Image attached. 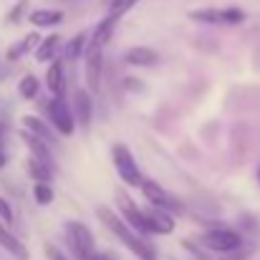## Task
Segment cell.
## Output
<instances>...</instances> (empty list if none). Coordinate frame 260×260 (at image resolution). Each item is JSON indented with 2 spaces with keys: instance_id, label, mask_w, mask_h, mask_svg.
<instances>
[{
  "instance_id": "14",
  "label": "cell",
  "mask_w": 260,
  "mask_h": 260,
  "mask_svg": "<svg viewBox=\"0 0 260 260\" xmlns=\"http://www.w3.org/2000/svg\"><path fill=\"white\" fill-rule=\"evenodd\" d=\"M38 33H28L25 38H20V41H15L10 48H8V53H5V58L10 61V63H15V61H20L25 53H30L36 46H38Z\"/></svg>"
},
{
  "instance_id": "19",
  "label": "cell",
  "mask_w": 260,
  "mask_h": 260,
  "mask_svg": "<svg viewBox=\"0 0 260 260\" xmlns=\"http://www.w3.org/2000/svg\"><path fill=\"white\" fill-rule=\"evenodd\" d=\"M86 46H88V36H86V33H76V36H74V38L66 43V48H63L66 61H76L79 56H84Z\"/></svg>"
},
{
  "instance_id": "16",
  "label": "cell",
  "mask_w": 260,
  "mask_h": 260,
  "mask_svg": "<svg viewBox=\"0 0 260 260\" xmlns=\"http://www.w3.org/2000/svg\"><path fill=\"white\" fill-rule=\"evenodd\" d=\"M46 86H48V91L53 96L63 91V61L61 58H53L51 61V66L46 71Z\"/></svg>"
},
{
  "instance_id": "15",
  "label": "cell",
  "mask_w": 260,
  "mask_h": 260,
  "mask_svg": "<svg viewBox=\"0 0 260 260\" xmlns=\"http://www.w3.org/2000/svg\"><path fill=\"white\" fill-rule=\"evenodd\" d=\"M28 20H30V25H36V28H53V25H58V23L63 20V13H61V10L41 8V10H33V13L28 15Z\"/></svg>"
},
{
  "instance_id": "9",
  "label": "cell",
  "mask_w": 260,
  "mask_h": 260,
  "mask_svg": "<svg viewBox=\"0 0 260 260\" xmlns=\"http://www.w3.org/2000/svg\"><path fill=\"white\" fill-rule=\"evenodd\" d=\"M142 192H144L147 202H152V205L167 207V210H172V212L179 210V202L174 200L167 189H162V187H159L157 182H152V179H144V182H142Z\"/></svg>"
},
{
  "instance_id": "26",
  "label": "cell",
  "mask_w": 260,
  "mask_h": 260,
  "mask_svg": "<svg viewBox=\"0 0 260 260\" xmlns=\"http://www.w3.org/2000/svg\"><path fill=\"white\" fill-rule=\"evenodd\" d=\"M25 8H28V0H18V3L13 5V10L8 13V18H5V20H8V23H18V20L23 18Z\"/></svg>"
},
{
  "instance_id": "22",
  "label": "cell",
  "mask_w": 260,
  "mask_h": 260,
  "mask_svg": "<svg viewBox=\"0 0 260 260\" xmlns=\"http://www.w3.org/2000/svg\"><path fill=\"white\" fill-rule=\"evenodd\" d=\"M189 18H192V20H200V23H212V25H217V23H222V10H217V8L192 10Z\"/></svg>"
},
{
  "instance_id": "17",
  "label": "cell",
  "mask_w": 260,
  "mask_h": 260,
  "mask_svg": "<svg viewBox=\"0 0 260 260\" xmlns=\"http://www.w3.org/2000/svg\"><path fill=\"white\" fill-rule=\"evenodd\" d=\"M20 124L25 126V129H30L33 134H38V137H43L46 142H51V144H56V137H53V132H51V126L43 121V119H38V116H23L20 119Z\"/></svg>"
},
{
  "instance_id": "24",
  "label": "cell",
  "mask_w": 260,
  "mask_h": 260,
  "mask_svg": "<svg viewBox=\"0 0 260 260\" xmlns=\"http://www.w3.org/2000/svg\"><path fill=\"white\" fill-rule=\"evenodd\" d=\"M139 0H109V15L114 18H121L126 10H132Z\"/></svg>"
},
{
  "instance_id": "7",
  "label": "cell",
  "mask_w": 260,
  "mask_h": 260,
  "mask_svg": "<svg viewBox=\"0 0 260 260\" xmlns=\"http://www.w3.org/2000/svg\"><path fill=\"white\" fill-rule=\"evenodd\" d=\"M116 205H119V212H121V217L139 233V235H152V228H149V222H147V217H144V207H139L129 194H124V192H119L116 194Z\"/></svg>"
},
{
  "instance_id": "1",
  "label": "cell",
  "mask_w": 260,
  "mask_h": 260,
  "mask_svg": "<svg viewBox=\"0 0 260 260\" xmlns=\"http://www.w3.org/2000/svg\"><path fill=\"white\" fill-rule=\"evenodd\" d=\"M99 217H101V222L111 230V235H116V240H119L121 245H126L129 253H134L139 260H157V250H154V248L144 240V235H139L121 215L111 212L109 207H99Z\"/></svg>"
},
{
  "instance_id": "32",
  "label": "cell",
  "mask_w": 260,
  "mask_h": 260,
  "mask_svg": "<svg viewBox=\"0 0 260 260\" xmlns=\"http://www.w3.org/2000/svg\"><path fill=\"white\" fill-rule=\"evenodd\" d=\"M5 76H8V71H5V69H0V81H3Z\"/></svg>"
},
{
  "instance_id": "31",
  "label": "cell",
  "mask_w": 260,
  "mask_h": 260,
  "mask_svg": "<svg viewBox=\"0 0 260 260\" xmlns=\"http://www.w3.org/2000/svg\"><path fill=\"white\" fill-rule=\"evenodd\" d=\"M96 260H114V258H111V255H101V253H99V255H96Z\"/></svg>"
},
{
  "instance_id": "25",
  "label": "cell",
  "mask_w": 260,
  "mask_h": 260,
  "mask_svg": "<svg viewBox=\"0 0 260 260\" xmlns=\"http://www.w3.org/2000/svg\"><path fill=\"white\" fill-rule=\"evenodd\" d=\"M245 20V13L240 8H222V25H238Z\"/></svg>"
},
{
  "instance_id": "13",
  "label": "cell",
  "mask_w": 260,
  "mask_h": 260,
  "mask_svg": "<svg viewBox=\"0 0 260 260\" xmlns=\"http://www.w3.org/2000/svg\"><path fill=\"white\" fill-rule=\"evenodd\" d=\"M74 114L79 119V124L88 129L91 126V114H93V101H91V91L86 88H79L74 93Z\"/></svg>"
},
{
  "instance_id": "3",
  "label": "cell",
  "mask_w": 260,
  "mask_h": 260,
  "mask_svg": "<svg viewBox=\"0 0 260 260\" xmlns=\"http://www.w3.org/2000/svg\"><path fill=\"white\" fill-rule=\"evenodd\" d=\"M46 114H48V119H51V124L56 126L58 134L74 137V132H76V114H74V109L66 104V99H63L61 93H56V96L48 101Z\"/></svg>"
},
{
  "instance_id": "5",
  "label": "cell",
  "mask_w": 260,
  "mask_h": 260,
  "mask_svg": "<svg viewBox=\"0 0 260 260\" xmlns=\"http://www.w3.org/2000/svg\"><path fill=\"white\" fill-rule=\"evenodd\" d=\"M111 159H114V167H116L119 177L129 187H142L144 179H142V172H139V167H137V162L132 157V149L126 144H114L111 147Z\"/></svg>"
},
{
  "instance_id": "2",
  "label": "cell",
  "mask_w": 260,
  "mask_h": 260,
  "mask_svg": "<svg viewBox=\"0 0 260 260\" xmlns=\"http://www.w3.org/2000/svg\"><path fill=\"white\" fill-rule=\"evenodd\" d=\"M66 230V240H69V248L71 253L76 255V260H96V240H93V233L88 230L84 222L79 220H69L63 225Z\"/></svg>"
},
{
  "instance_id": "20",
  "label": "cell",
  "mask_w": 260,
  "mask_h": 260,
  "mask_svg": "<svg viewBox=\"0 0 260 260\" xmlns=\"http://www.w3.org/2000/svg\"><path fill=\"white\" fill-rule=\"evenodd\" d=\"M58 43H61V38H58V36H48L43 43H38L36 61H41V63L53 61V58H56V53H58Z\"/></svg>"
},
{
  "instance_id": "23",
  "label": "cell",
  "mask_w": 260,
  "mask_h": 260,
  "mask_svg": "<svg viewBox=\"0 0 260 260\" xmlns=\"http://www.w3.org/2000/svg\"><path fill=\"white\" fill-rule=\"evenodd\" d=\"M53 187H51V182H36L33 184V200L38 202V205H51L53 202Z\"/></svg>"
},
{
  "instance_id": "21",
  "label": "cell",
  "mask_w": 260,
  "mask_h": 260,
  "mask_svg": "<svg viewBox=\"0 0 260 260\" xmlns=\"http://www.w3.org/2000/svg\"><path fill=\"white\" fill-rule=\"evenodd\" d=\"M38 88H41V84H38V79L36 76H23L20 81H18V93H20V99H25V101H30V99H36L38 96Z\"/></svg>"
},
{
  "instance_id": "33",
  "label": "cell",
  "mask_w": 260,
  "mask_h": 260,
  "mask_svg": "<svg viewBox=\"0 0 260 260\" xmlns=\"http://www.w3.org/2000/svg\"><path fill=\"white\" fill-rule=\"evenodd\" d=\"M258 182H260V167H258Z\"/></svg>"
},
{
  "instance_id": "4",
  "label": "cell",
  "mask_w": 260,
  "mask_h": 260,
  "mask_svg": "<svg viewBox=\"0 0 260 260\" xmlns=\"http://www.w3.org/2000/svg\"><path fill=\"white\" fill-rule=\"evenodd\" d=\"M202 248L212 250V253H235L243 248V235L230 230V228H212L200 238Z\"/></svg>"
},
{
  "instance_id": "6",
  "label": "cell",
  "mask_w": 260,
  "mask_h": 260,
  "mask_svg": "<svg viewBox=\"0 0 260 260\" xmlns=\"http://www.w3.org/2000/svg\"><path fill=\"white\" fill-rule=\"evenodd\" d=\"M104 48L88 38V46L84 51V61H86V86L91 93L101 91V76H104Z\"/></svg>"
},
{
  "instance_id": "11",
  "label": "cell",
  "mask_w": 260,
  "mask_h": 260,
  "mask_svg": "<svg viewBox=\"0 0 260 260\" xmlns=\"http://www.w3.org/2000/svg\"><path fill=\"white\" fill-rule=\"evenodd\" d=\"M124 61L129 66H137V69H147V66H157L159 63V53L154 48H147V46H134L124 53Z\"/></svg>"
},
{
  "instance_id": "12",
  "label": "cell",
  "mask_w": 260,
  "mask_h": 260,
  "mask_svg": "<svg viewBox=\"0 0 260 260\" xmlns=\"http://www.w3.org/2000/svg\"><path fill=\"white\" fill-rule=\"evenodd\" d=\"M0 248H3L8 255H13V258L28 260V248L10 233V225H5V222H0Z\"/></svg>"
},
{
  "instance_id": "28",
  "label": "cell",
  "mask_w": 260,
  "mask_h": 260,
  "mask_svg": "<svg viewBox=\"0 0 260 260\" xmlns=\"http://www.w3.org/2000/svg\"><path fill=\"white\" fill-rule=\"evenodd\" d=\"M0 217H3V222L5 225H13V207H10V202H5L3 197H0Z\"/></svg>"
},
{
  "instance_id": "34",
  "label": "cell",
  "mask_w": 260,
  "mask_h": 260,
  "mask_svg": "<svg viewBox=\"0 0 260 260\" xmlns=\"http://www.w3.org/2000/svg\"><path fill=\"white\" fill-rule=\"evenodd\" d=\"M0 134H3V126H0Z\"/></svg>"
},
{
  "instance_id": "29",
  "label": "cell",
  "mask_w": 260,
  "mask_h": 260,
  "mask_svg": "<svg viewBox=\"0 0 260 260\" xmlns=\"http://www.w3.org/2000/svg\"><path fill=\"white\" fill-rule=\"evenodd\" d=\"M182 248H184V250H187V253H189V255H192L194 260H205V258H202V253H200V250H197L192 243H187V240H184V243H182Z\"/></svg>"
},
{
  "instance_id": "10",
  "label": "cell",
  "mask_w": 260,
  "mask_h": 260,
  "mask_svg": "<svg viewBox=\"0 0 260 260\" xmlns=\"http://www.w3.org/2000/svg\"><path fill=\"white\" fill-rule=\"evenodd\" d=\"M20 139H23V144L30 149V154L33 157H38V159H43V162H51L53 165V159H51V142H46L43 137H38V134H33L30 129H25L23 126V132H20Z\"/></svg>"
},
{
  "instance_id": "18",
  "label": "cell",
  "mask_w": 260,
  "mask_h": 260,
  "mask_svg": "<svg viewBox=\"0 0 260 260\" xmlns=\"http://www.w3.org/2000/svg\"><path fill=\"white\" fill-rule=\"evenodd\" d=\"M28 172H30V177H33L36 182H51L53 165H51V162H43V159H38V157H30V159H28Z\"/></svg>"
},
{
  "instance_id": "8",
  "label": "cell",
  "mask_w": 260,
  "mask_h": 260,
  "mask_svg": "<svg viewBox=\"0 0 260 260\" xmlns=\"http://www.w3.org/2000/svg\"><path fill=\"white\" fill-rule=\"evenodd\" d=\"M144 217L152 228V235H170L177 228V220H174V212L167 207H159V205H147L144 207Z\"/></svg>"
},
{
  "instance_id": "30",
  "label": "cell",
  "mask_w": 260,
  "mask_h": 260,
  "mask_svg": "<svg viewBox=\"0 0 260 260\" xmlns=\"http://www.w3.org/2000/svg\"><path fill=\"white\" fill-rule=\"evenodd\" d=\"M5 162H8V157H5V154L0 152V167H5Z\"/></svg>"
},
{
  "instance_id": "27",
  "label": "cell",
  "mask_w": 260,
  "mask_h": 260,
  "mask_svg": "<svg viewBox=\"0 0 260 260\" xmlns=\"http://www.w3.org/2000/svg\"><path fill=\"white\" fill-rule=\"evenodd\" d=\"M43 253H46V258L48 260H69L66 258V253H63L61 248H56L53 243H46V245H43Z\"/></svg>"
}]
</instances>
